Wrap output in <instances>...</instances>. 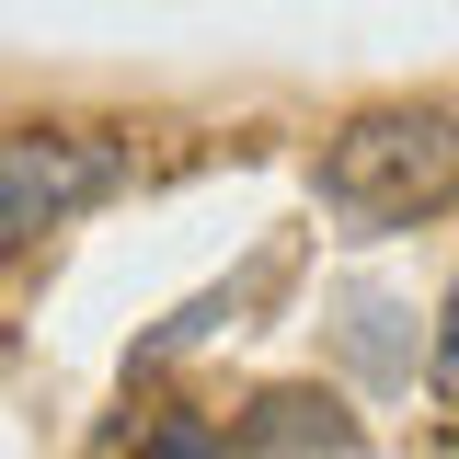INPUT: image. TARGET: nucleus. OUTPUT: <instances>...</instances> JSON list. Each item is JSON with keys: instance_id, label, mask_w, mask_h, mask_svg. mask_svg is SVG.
<instances>
[{"instance_id": "1", "label": "nucleus", "mask_w": 459, "mask_h": 459, "mask_svg": "<svg viewBox=\"0 0 459 459\" xmlns=\"http://www.w3.org/2000/svg\"><path fill=\"white\" fill-rule=\"evenodd\" d=\"M310 195L356 241H391V230L437 219L459 195V115L448 104H379L356 126H333L322 161H310Z\"/></svg>"}, {"instance_id": "2", "label": "nucleus", "mask_w": 459, "mask_h": 459, "mask_svg": "<svg viewBox=\"0 0 459 459\" xmlns=\"http://www.w3.org/2000/svg\"><path fill=\"white\" fill-rule=\"evenodd\" d=\"M126 184H138V138H115V126H23V138H0V253L115 207Z\"/></svg>"}, {"instance_id": "3", "label": "nucleus", "mask_w": 459, "mask_h": 459, "mask_svg": "<svg viewBox=\"0 0 459 459\" xmlns=\"http://www.w3.org/2000/svg\"><path fill=\"white\" fill-rule=\"evenodd\" d=\"M253 448H356V425L322 391H276V402H253Z\"/></svg>"}, {"instance_id": "4", "label": "nucleus", "mask_w": 459, "mask_h": 459, "mask_svg": "<svg viewBox=\"0 0 459 459\" xmlns=\"http://www.w3.org/2000/svg\"><path fill=\"white\" fill-rule=\"evenodd\" d=\"M425 391L459 413V276H448V299H437V333H425Z\"/></svg>"}, {"instance_id": "5", "label": "nucleus", "mask_w": 459, "mask_h": 459, "mask_svg": "<svg viewBox=\"0 0 459 459\" xmlns=\"http://www.w3.org/2000/svg\"><path fill=\"white\" fill-rule=\"evenodd\" d=\"M138 459H230V448L195 425V413H172V425H150V437H138Z\"/></svg>"}]
</instances>
